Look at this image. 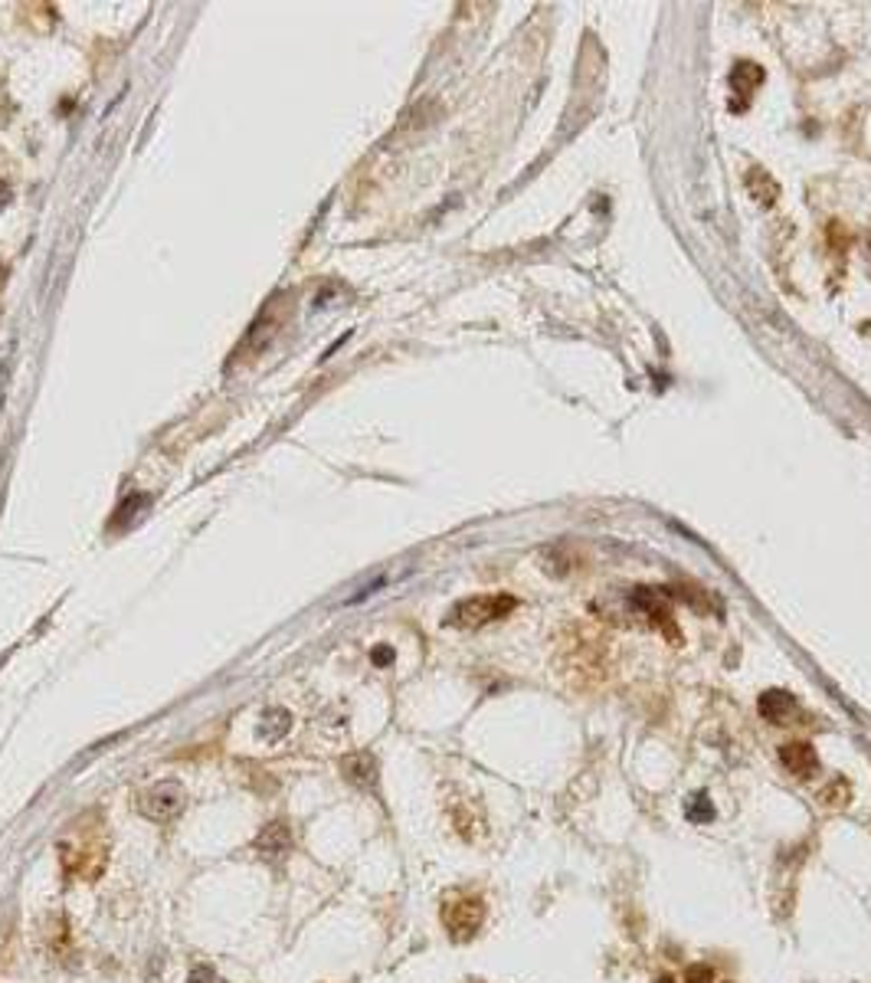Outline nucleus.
<instances>
[{"instance_id": "f8f14e48", "label": "nucleus", "mask_w": 871, "mask_h": 983, "mask_svg": "<svg viewBox=\"0 0 871 983\" xmlns=\"http://www.w3.org/2000/svg\"><path fill=\"white\" fill-rule=\"evenodd\" d=\"M191 983H220V980H216V973H213L210 967H203L200 963V967H193L191 971Z\"/></svg>"}, {"instance_id": "1a4fd4ad", "label": "nucleus", "mask_w": 871, "mask_h": 983, "mask_svg": "<svg viewBox=\"0 0 871 983\" xmlns=\"http://www.w3.org/2000/svg\"><path fill=\"white\" fill-rule=\"evenodd\" d=\"M289 728H292V715L285 709H269L259 721V738L269 741V744H279L289 734Z\"/></svg>"}, {"instance_id": "9b49d317", "label": "nucleus", "mask_w": 871, "mask_h": 983, "mask_svg": "<svg viewBox=\"0 0 871 983\" xmlns=\"http://www.w3.org/2000/svg\"><path fill=\"white\" fill-rule=\"evenodd\" d=\"M685 980L688 983H714V971L704 967V963H691L688 973H685Z\"/></svg>"}, {"instance_id": "20e7f679", "label": "nucleus", "mask_w": 871, "mask_h": 983, "mask_svg": "<svg viewBox=\"0 0 871 983\" xmlns=\"http://www.w3.org/2000/svg\"><path fill=\"white\" fill-rule=\"evenodd\" d=\"M253 846H256V852H259V859L282 862L285 856H289V849H292V832H289L285 823H269V826L256 836Z\"/></svg>"}, {"instance_id": "f03ea898", "label": "nucleus", "mask_w": 871, "mask_h": 983, "mask_svg": "<svg viewBox=\"0 0 871 983\" xmlns=\"http://www.w3.org/2000/svg\"><path fill=\"white\" fill-rule=\"evenodd\" d=\"M183 807H187V793H183L181 783H174V781L154 783V787H148V790L138 797V810H142L144 820H151V823L177 820L183 813Z\"/></svg>"}, {"instance_id": "6e6552de", "label": "nucleus", "mask_w": 871, "mask_h": 983, "mask_svg": "<svg viewBox=\"0 0 871 983\" xmlns=\"http://www.w3.org/2000/svg\"><path fill=\"white\" fill-rule=\"evenodd\" d=\"M760 711H763V718H770L773 725H790V718L796 715V699H793L790 692H780V689L763 692Z\"/></svg>"}, {"instance_id": "423d86ee", "label": "nucleus", "mask_w": 871, "mask_h": 983, "mask_svg": "<svg viewBox=\"0 0 871 983\" xmlns=\"http://www.w3.org/2000/svg\"><path fill=\"white\" fill-rule=\"evenodd\" d=\"M341 771H345V777L354 787H361V790H374L377 787V760L374 754H367V750H357V754H347L345 760H341Z\"/></svg>"}, {"instance_id": "f257e3e1", "label": "nucleus", "mask_w": 871, "mask_h": 983, "mask_svg": "<svg viewBox=\"0 0 871 983\" xmlns=\"http://www.w3.org/2000/svg\"><path fill=\"white\" fill-rule=\"evenodd\" d=\"M515 607H517V600L511 597V594H482V597H468V600H462V603H456L446 623L449 627L476 629V627H485V623H495V619L508 617Z\"/></svg>"}, {"instance_id": "ddd939ff", "label": "nucleus", "mask_w": 871, "mask_h": 983, "mask_svg": "<svg viewBox=\"0 0 871 983\" xmlns=\"http://www.w3.org/2000/svg\"><path fill=\"white\" fill-rule=\"evenodd\" d=\"M688 816H691V820H711V816H714V813H711V807H708V803H704V800H698V803H695V807H691V810H688Z\"/></svg>"}, {"instance_id": "7ed1b4c3", "label": "nucleus", "mask_w": 871, "mask_h": 983, "mask_svg": "<svg viewBox=\"0 0 871 983\" xmlns=\"http://www.w3.org/2000/svg\"><path fill=\"white\" fill-rule=\"evenodd\" d=\"M482 918H485V905L482 898H459V902H449L443 908V922H446L449 934L456 941H466L472 934L482 928Z\"/></svg>"}, {"instance_id": "0eeeda50", "label": "nucleus", "mask_w": 871, "mask_h": 983, "mask_svg": "<svg viewBox=\"0 0 871 983\" xmlns=\"http://www.w3.org/2000/svg\"><path fill=\"white\" fill-rule=\"evenodd\" d=\"M632 603H636L642 613H648V617L655 619L659 627L669 629L672 639H679V633H675V627H672V610H669V603L662 600V590H655V587H639L636 594H632Z\"/></svg>"}, {"instance_id": "9d476101", "label": "nucleus", "mask_w": 871, "mask_h": 983, "mask_svg": "<svg viewBox=\"0 0 871 983\" xmlns=\"http://www.w3.org/2000/svg\"><path fill=\"white\" fill-rule=\"evenodd\" d=\"M730 82H734V89L737 92H750L753 86L763 82V70H760L757 62H737V70H734Z\"/></svg>"}, {"instance_id": "2eb2a0df", "label": "nucleus", "mask_w": 871, "mask_h": 983, "mask_svg": "<svg viewBox=\"0 0 871 983\" xmlns=\"http://www.w3.org/2000/svg\"><path fill=\"white\" fill-rule=\"evenodd\" d=\"M655 983H675V980H672V977H662V980H655Z\"/></svg>"}, {"instance_id": "4468645a", "label": "nucleus", "mask_w": 871, "mask_h": 983, "mask_svg": "<svg viewBox=\"0 0 871 983\" xmlns=\"http://www.w3.org/2000/svg\"><path fill=\"white\" fill-rule=\"evenodd\" d=\"M390 659H394V652H390V649H377V652H374V662H377V666H384V662H390Z\"/></svg>"}, {"instance_id": "39448f33", "label": "nucleus", "mask_w": 871, "mask_h": 983, "mask_svg": "<svg viewBox=\"0 0 871 983\" xmlns=\"http://www.w3.org/2000/svg\"><path fill=\"white\" fill-rule=\"evenodd\" d=\"M780 760H783V767L790 774H796V777H812V774L819 771V754H816L806 741H790V744H783Z\"/></svg>"}]
</instances>
